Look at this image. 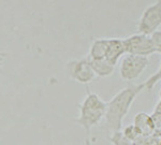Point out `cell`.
<instances>
[{"label": "cell", "instance_id": "obj_15", "mask_svg": "<svg viewBox=\"0 0 161 145\" xmlns=\"http://www.w3.org/2000/svg\"><path fill=\"white\" fill-rule=\"evenodd\" d=\"M158 112H161V90H160V100H159V103H158V105L156 107V113Z\"/></svg>", "mask_w": 161, "mask_h": 145}, {"label": "cell", "instance_id": "obj_9", "mask_svg": "<svg viewBox=\"0 0 161 145\" xmlns=\"http://www.w3.org/2000/svg\"><path fill=\"white\" fill-rule=\"evenodd\" d=\"M108 38H100L95 39L92 41V45L89 47L87 57L92 60H97V59H105L106 48H108Z\"/></svg>", "mask_w": 161, "mask_h": 145}, {"label": "cell", "instance_id": "obj_10", "mask_svg": "<svg viewBox=\"0 0 161 145\" xmlns=\"http://www.w3.org/2000/svg\"><path fill=\"white\" fill-rule=\"evenodd\" d=\"M89 61H90V64H92V68L93 70V72H95L96 76L108 77L114 73L115 66L111 64L106 59H97V60L89 59Z\"/></svg>", "mask_w": 161, "mask_h": 145}, {"label": "cell", "instance_id": "obj_11", "mask_svg": "<svg viewBox=\"0 0 161 145\" xmlns=\"http://www.w3.org/2000/svg\"><path fill=\"white\" fill-rule=\"evenodd\" d=\"M111 143L113 145H133L131 141H129L126 137L124 136L121 131H117V132H113L110 139Z\"/></svg>", "mask_w": 161, "mask_h": 145}, {"label": "cell", "instance_id": "obj_1", "mask_svg": "<svg viewBox=\"0 0 161 145\" xmlns=\"http://www.w3.org/2000/svg\"><path fill=\"white\" fill-rule=\"evenodd\" d=\"M144 89V83L130 84L118 92L108 102H106L103 128L112 132L121 131L125 117L130 111L134 100Z\"/></svg>", "mask_w": 161, "mask_h": 145}, {"label": "cell", "instance_id": "obj_3", "mask_svg": "<svg viewBox=\"0 0 161 145\" xmlns=\"http://www.w3.org/2000/svg\"><path fill=\"white\" fill-rule=\"evenodd\" d=\"M148 57L127 54L126 56H124L120 63L119 74L124 81H134L142 75V73L148 67Z\"/></svg>", "mask_w": 161, "mask_h": 145}, {"label": "cell", "instance_id": "obj_5", "mask_svg": "<svg viewBox=\"0 0 161 145\" xmlns=\"http://www.w3.org/2000/svg\"><path fill=\"white\" fill-rule=\"evenodd\" d=\"M161 26V0H157L143 11L137 23V31L150 36Z\"/></svg>", "mask_w": 161, "mask_h": 145}, {"label": "cell", "instance_id": "obj_12", "mask_svg": "<svg viewBox=\"0 0 161 145\" xmlns=\"http://www.w3.org/2000/svg\"><path fill=\"white\" fill-rule=\"evenodd\" d=\"M161 81V63H160V66H159V69L156 73L153 74L152 76L148 77L146 82H144V86H145V89H147L148 92H150L153 88L155 87V85L157 84L158 82Z\"/></svg>", "mask_w": 161, "mask_h": 145}, {"label": "cell", "instance_id": "obj_4", "mask_svg": "<svg viewBox=\"0 0 161 145\" xmlns=\"http://www.w3.org/2000/svg\"><path fill=\"white\" fill-rule=\"evenodd\" d=\"M67 75L80 84H89L96 77L87 56L80 59H71L66 64Z\"/></svg>", "mask_w": 161, "mask_h": 145}, {"label": "cell", "instance_id": "obj_7", "mask_svg": "<svg viewBox=\"0 0 161 145\" xmlns=\"http://www.w3.org/2000/svg\"><path fill=\"white\" fill-rule=\"evenodd\" d=\"M125 54H126V51H125L123 39H118V38L108 39V48H106V54H105V59L108 63L113 64V66H116Z\"/></svg>", "mask_w": 161, "mask_h": 145}, {"label": "cell", "instance_id": "obj_13", "mask_svg": "<svg viewBox=\"0 0 161 145\" xmlns=\"http://www.w3.org/2000/svg\"><path fill=\"white\" fill-rule=\"evenodd\" d=\"M121 132H123L124 136L126 137L129 141H131L132 143H133L134 140H136L137 137L140 136V133L137 132V130H136V127H134L133 125L127 126L126 128H125V130H121Z\"/></svg>", "mask_w": 161, "mask_h": 145}, {"label": "cell", "instance_id": "obj_6", "mask_svg": "<svg viewBox=\"0 0 161 145\" xmlns=\"http://www.w3.org/2000/svg\"><path fill=\"white\" fill-rule=\"evenodd\" d=\"M123 41L126 54L148 57L156 53L150 36L139 32L123 39Z\"/></svg>", "mask_w": 161, "mask_h": 145}, {"label": "cell", "instance_id": "obj_8", "mask_svg": "<svg viewBox=\"0 0 161 145\" xmlns=\"http://www.w3.org/2000/svg\"><path fill=\"white\" fill-rule=\"evenodd\" d=\"M133 126L140 136H150L155 131V120L148 114L141 112L134 116Z\"/></svg>", "mask_w": 161, "mask_h": 145}, {"label": "cell", "instance_id": "obj_2", "mask_svg": "<svg viewBox=\"0 0 161 145\" xmlns=\"http://www.w3.org/2000/svg\"><path fill=\"white\" fill-rule=\"evenodd\" d=\"M106 102L95 92L87 89L86 97L77 105L80 110V115L75 118V123L80 125L86 133V145H92L90 134L92 129L98 126L104 118Z\"/></svg>", "mask_w": 161, "mask_h": 145}, {"label": "cell", "instance_id": "obj_16", "mask_svg": "<svg viewBox=\"0 0 161 145\" xmlns=\"http://www.w3.org/2000/svg\"><path fill=\"white\" fill-rule=\"evenodd\" d=\"M0 60H1V58H0Z\"/></svg>", "mask_w": 161, "mask_h": 145}, {"label": "cell", "instance_id": "obj_14", "mask_svg": "<svg viewBox=\"0 0 161 145\" xmlns=\"http://www.w3.org/2000/svg\"><path fill=\"white\" fill-rule=\"evenodd\" d=\"M150 38H152L153 44H154L155 52L156 53H159L161 55V30L158 29L157 31L152 33Z\"/></svg>", "mask_w": 161, "mask_h": 145}]
</instances>
